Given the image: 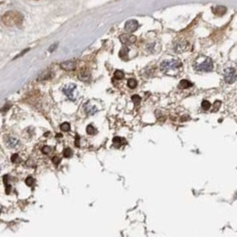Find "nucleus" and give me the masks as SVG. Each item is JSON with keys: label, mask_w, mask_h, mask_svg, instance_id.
Listing matches in <instances>:
<instances>
[{"label": "nucleus", "mask_w": 237, "mask_h": 237, "mask_svg": "<svg viewBox=\"0 0 237 237\" xmlns=\"http://www.w3.org/2000/svg\"><path fill=\"white\" fill-rule=\"evenodd\" d=\"M75 145L76 146H79V137L77 136L76 139H75Z\"/></svg>", "instance_id": "31"}, {"label": "nucleus", "mask_w": 237, "mask_h": 237, "mask_svg": "<svg viewBox=\"0 0 237 237\" xmlns=\"http://www.w3.org/2000/svg\"><path fill=\"white\" fill-rule=\"evenodd\" d=\"M11 160H12V162H13V163H19V162H21V158H20V156H19L17 153L12 154V157H11Z\"/></svg>", "instance_id": "23"}, {"label": "nucleus", "mask_w": 237, "mask_h": 237, "mask_svg": "<svg viewBox=\"0 0 237 237\" xmlns=\"http://www.w3.org/2000/svg\"><path fill=\"white\" fill-rule=\"evenodd\" d=\"M182 67L181 62L177 60H166L160 65V69L162 72L169 74V72H179Z\"/></svg>", "instance_id": "2"}, {"label": "nucleus", "mask_w": 237, "mask_h": 237, "mask_svg": "<svg viewBox=\"0 0 237 237\" xmlns=\"http://www.w3.org/2000/svg\"><path fill=\"white\" fill-rule=\"evenodd\" d=\"M5 144L9 148H12V149H16L18 147H20L21 143L18 139H16L15 137H9L6 138L5 140Z\"/></svg>", "instance_id": "7"}, {"label": "nucleus", "mask_w": 237, "mask_h": 237, "mask_svg": "<svg viewBox=\"0 0 237 237\" xmlns=\"http://www.w3.org/2000/svg\"><path fill=\"white\" fill-rule=\"evenodd\" d=\"M60 67L64 71H74L76 69V62H73V61H66V62H62L60 64Z\"/></svg>", "instance_id": "9"}, {"label": "nucleus", "mask_w": 237, "mask_h": 237, "mask_svg": "<svg viewBox=\"0 0 237 237\" xmlns=\"http://www.w3.org/2000/svg\"><path fill=\"white\" fill-rule=\"evenodd\" d=\"M192 87H193V83L186 79H182L178 84V88H180V89H187Z\"/></svg>", "instance_id": "10"}, {"label": "nucleus", "mask_w": 237, "mask_h": 237, "mask_svg": "<svg viewBox=\"0 0 237 237\" xmlns=\"http://www.w3.org/2000/svg\"><path fill=\"white\" fill-rule=\"evenodd\" d=\"M137 86V81L135 79V78H129L127 80V87L131 89H134L136 88Z\"/></svg>", "instance_id": "15"}, {"label": "nucleus", "mask_w": 237, "mask_h": 237, "mask_svg": "<svg viewBox=\"0 0 237 237\" xmlns=\"http://www.w3.org/2000/svg\"><path fill=\"white\" fill-rule=\"evenodd\" d=\"M120 40L123 45L127 46V45H131V44L135 43L137 40V37L134 35H131V34H122L120 37Z\"/></svg>", "instance_id": "5"}, {"label": "nucleus", "mask_w": 237, "mask_h": 237, "mask_svg": "<svg viewBox=\"0 0 237 237\" xmlns=\"http://www.w3.org/2000/svg\"><path fill=\"white\" fill-rule=\"evenodd\" d=\"M112 142H113V145H114L115 146L119 147V146H120V145H122V138H120V137H114L113 140H112Z\"/></svg>", "instance_id": "16"}, {"label": "nucleus", "mask_w": 237, "mask_h": 237, "mask_svg": "<svg viewBox=\"0 0 237 237\" xmlns=\"http://www.w3.org/2000/svg\"><path fill=\"white\" fill-rule=\"evenodd\" d=\"M186 43H177L175 46L174 50L177 53H180V52H183L184 50L186 49Z\"/></svg>", "instance_id": "14"}, {"label": "nucleus", "mask_w": 237, "mask_h": 237, "mask_svg": "<svg viewBox=\"0 0 237 237\" xmlns=\"http://www.w3.org/2000/svg\"><path fill=\"white\" fill-rule=\"evenodd\" d=\"M57 46H58V44H56V43H54V44H53L52 46H50L49 48H48V51H49L50 53H52V52H54V49H56V47H57Z\"/></svg>", "instance_id": "28"}, {"label": "nucleus", "mask_w": 237, "mask_h": 237, "mask_svg": "<svg viewBox=\"0 0 237 237\" xmlns=\"http://www.w3.org/2000/svg\"><path fill=\"white\" fill-rule=\"evenodd\" d=\"M201 108L204 110V111H208L210 108H211V103L207 100H204L202 103H201Z\"/></svg>", "instance_id": "18"}, {"label": "nucleus", "mask_w": 237, "mask_h": 237, "mask_svg": "<svg viewBox=\"0 0 237 237\" xmlns=\"http://www.w3.org/2000/svg\"><path fill=\"white\" fill-rule=\"evenodd\" d=\"M226 12V7H225L223 5H218L216 6V8L214 9V13L218 15V16H222L224 15Z\"/></svg>", "instance_id": "11"}, {"label": "nucleus", "mask_w": 237, "mask_h": 237, "mask_svg": "<svg viewBox=\"0 0 237 237\" xmlns=\"http://www.w3.org/2000/svg\"><path fill=\"white\" fill-rule=\"evenodd\" d=\"M124 72L122 71H116L115 72H114V78H117V79H122L123 78H124Z\"/></svg>", "instance_id": "17"}, {"label": "nucleus", "mask_w": 237, "mask_h": 237, "mask_svg": "<svg viewBox=\"0 0 237 237\" xmlns=\"http://www.w3.org/2000/svg\"><path fill=\"white\" fill-rule=\"evenodd\" d=\"M237 78L236 71L233 68L226 69L224 72V79L225 83L227 84H232L234 83Z\"/></svg>", "instance_id": "4"}, {"label": "nucleus", "mask_w": 237, "mask_h": 237, "mask_svg": "<svg viewBox=\"0 0 237 237\" xmlns=\"http://www.w3.org/2000/svg\"><path fill=\"white\" fill-rule=\"evenodd\" d=\"M53 162H54V165L57 166L58 164H60V162H61V159H60L59 157H56V156H55V157L53 158Z\"/></svg>", "instance_id": "27"}, {"label": "nucleus", "mask_w": 237, "mask_h": 237, "mask_svg": "<svg viewBox=\"0 0 237 237\" xmlns=\"http://www.w3.org/2000/svg\"><path fill=\"white\" fill-rule=\"evenodd\" d=\"M29 50H30V48H26V49L23 50V52H21V53H20L19 54H17V55H16V56H15V57H14L13 59L15 60V59H17V58H19V57H21V56H23V54H26V53H27V52H28Z\"/></svg>", "instance_id": "25"}, {"label": "nucleus", "mask_w": 237, "mask_h": 237, "mask_svg": "<svg viewBox=\"0 0 237 237\" xmlns=\"http://www.w3.org/2000/svg\"><path fill=\"white\" fill-rule=\"evenodd\" d=\"M128 52H129L128 47H127V46H124V47H121V49H120V53H119V55H120V57L121 59L126 60L127 57V55H128Z\"/></svg>", "instance_id": "12"}, {"label": "nucleus", "mask_w": 237, "mask_h": 237, "mask_svg": "<svg viewBox=\"0 0 237 237\" xmlns=\"http://www.w3.org/2000/svg\"><path fill=\"white\" fill-rule=\"evenodd\" d=\"M138 23L136 20H129L125 23V30L128 33H132L135 32L138 29Z\"/></svg>", "instance_id": "6"}, {"label": "nucleus", "mask_w": 237, "mask_h": 237, "mask_svg": "<svg viewBox=\"0 0 237 237\" xmlns=\"http://www.w3.org/2000/svg\"><path fill=\"white\" fill-rule=\"evenodd\" d=\"M50 151H51V148H50L49 146H47V145L42 148V152H43V153H45V154H48L50 152Z\"/></svg>", "instance_id": "26"}, {"label": "nucleus", "mask_w": 237, "mask_h": 237, "mask_svg": "<svg viewBox=\"0 0 237 237\" xmlns=\"http://www.w3.org/2000/svg\"><path fill=\"white\" fill-rule=\"evenodd\" d=\"M25 182H26V185H27L28 186H33V185H34V183H35V180H34V178H33L32 176H28V177L26 178Z\"/></svg>", "instance_id": "22"}, {"label": "nucleus", "mask_w": 237, "mask_h": 237, "mask_svg": "<svg viewBox=\"0 0 237 237\" xmlns=\"http://www.w3.org/2000/svg\"><path fill=\"white\" fill-rule=\"evenodd\" d=\"M132 101L135 103L136 105H138L140 103V102H141V97L139 96H137V95H135V96H132Z\"/></svg>", "instance_id": "24"}, {"label": "nucleus", "mask_w": 237, "mask_h": 237, "mask_svg": "<svg viewBox=\"0 0 237 237\" xmlns=\"http://www.w3.org/2000/svg\"><path fill=\"white\" fill-rule=\"evenodd\" d=\"M5 193H6V194H9L11 193V186L5 185Z\"/></svg>", "instance_id": "29"}, {"label": "nucleus", "mask_w": 237, "mask_h": 237, "mask_svg": "<svg viewBox=\"0 0 237 237\" xmlns=\"http://www.w3.org/2000/svg\"><path fill=\"white\" fill-rule=\"evenodd\" d=\"M23 21V16L21 12L17 11H8L2 16L3 23L9 27L19 26Z\"/></svg>", "instance_id": "1"}, {"label": "nucleus", "mask_w": 237, "mask_h": 237, "mask_svg": "<svg viewBox=\"0 0 237 237\" xmlns=\"http://www.w3.org/2000/svg\"><path fill=\"white\" fill-rule=\"evenodd\" d=\"M194 69L198 71H211L213 70V62L210 57H203L201 62H197L194 63Z\"/></svg>", "instance_id": "3"}, {"label": "nucleus", "mask_w": 237, "mask_h": 237, "mask_svg": "<svg viewBox=\"0 0 237 237\" xmlns=\"http://www.w3.org/2000/svg\"><path fill=\"white\" fill-rule=\"evenodd\" d=\"M60 128H61V130L64 131V132H68L71 129V125L69 124L68 122H64L60 126Z\"/></svg>", "instance_id": "19"}, {"label": "nucleus", "mask_w": 237, "mask_h": 237, "mask_svg": "<svg viewBox=\"0 0 237 237\" xmlns=\"http://www.w3.org/2000/svg\"><path fill=\"white\" fill-rule=\"evenodd\" d=\"M7 178H8V176H4V182L5 185L7 184Z\"/></svg>", "instance_id": "32"}, {"label": "nucleus", "mask_w": 237, "mask_h": 237, "mask_svg": "<svg viewBox=\"0 0 237 237\" xmlns=\"http://www.w3.org/2000/svg\"><path fill=\"white\" fill-rule=\"evenodd\" d=\"M214 105H215V109H216V110H218V109L219 108V106L221 105V102H220V101H217V102L215 103V104H214Z\"/></svg>", "instance_id": "30"}, {"label": "nucleus", "mask_w": 237, "mask_h": 237, "mask_svg": "<svg viewBox=\"0 0 237 237\" xmlns=\"http://www.w3.org/2000/svg\"><path fill=\"white\" fill-rule=\"evenodd\" d=\"M72 150L71 148H65L63 150V156L65 158H70L71 156H72Z\"/></svg>", "instance_id": "20"}, {"label": "nucleus", "mask_w": 237, "mask_h": 237, "mask_svg": "<svg viewBox=\"0 0 237 237\" xmlns=\"http://www.w3.org/2000/svg\"><path fill=\"white\" fill-rule=\"evenodd\" d=\"M78 78L81 80V81H88L90 79V72L89 71L86 69V68H83V69H80L78 72Z\"/></svg>", "instance_id": "8"}, {"label": "nucleus", "mask_w": 237, "mask_h": 237, "mask_svg": "<svg viewBox=\"0 0 237 237\" xmlns=\"http://www.w3.org/2000/svg\"><path fill=\"white\" fill-rule=\"evenodd\" d=\"M86 130H87V133L88 135H94V134L96 132V128H95L94 126H92V125H88L87 127V128H86Z\"/></svg>", "instance_id": "21"}, {"label": "nucleus", "mask_w": 237, "mask_h": 237, "mask_svg": "<svg viewBox=\"0 0 237 237\" xmlns=\"http://www.w3.org/2000/svg\"><path fill=\"white\" fill-rule=\"evenodd\" d=\"M75 88V86L73 85H71V86H68L67 87H65L64 89H63V92H64V94L69 97V98H73L72 97V92H73V89Z\"/></svg>", "instance_id": "13"}]
</instances>
